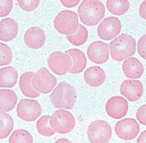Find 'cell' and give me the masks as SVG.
Here are the masks:
<instances>
[{
  "label": "cell",
  "mask_w": 146,
  "mask_h": 143,
  "mask_svg": "<svg viewBox=\"0 0 146 143\" xmlns=\"http://www.w3.org/2000/svg\"><path fill=\"white\" fill-rule=\"evenodd\" d=\"M81 22L88 26H94L105 16V8L102 2L96 0H84L77 10Z\"/></svg>",
  "instance_id": "obj_1"
},
{
  "label": "cell",
  "mask_w": 146,
  "mask_h": 143,
  "mask_svg": "<svg viewBox=\"0 0 146 143\" xmlns=\"http://www.w3.org/2000/svg\"><path fill=\"white\" fill-rule=\"evenodd\" d=\"M136 40L128 34H121L109 43L111 57L116 61H122L135 55Z\"/></svg>",
  "instance_id": "obj_2"
},
{
  "label": "cell",
  "mask_w": 146,
  "mask_h": 143,
  "mask_svg": "<svg viewBox=\"0 0 146 143\" xmlns=\"http://www.w3.org/2000/svg\"><path fill=\"white\" fill-rule=\"evenodd\" d=\"M49 99L55 108L72 109L76 103V90L67 82H60L49 96Z\"/></svg>",
  "instance_id": "obj_3"
},
{
  "label": "cell",
  "mask_w": 146,
  "mask_h": 143,
  "mask_svg": "<svg viewBox=\"0 0 146 143\" xmlns=\"http://www.w3.org/2000/svg\"><path fill=\"white\" fill-rule=\"evenodd\" d=\"M53 25L55 29L60 34L66 36L74 35L79 28L78 15L70 10L62 11L56 16Z\"/></svg>",
  "instance_id": "obj_4"
},
{
  "label": "cell",
  "mask_w": 146,
  "mask_h": 143,
  "mask_svg": "<svg viewBox=\"0 0 146 143\" xmlns=\"http://www.w3.org/2000/svg\"><path fill=\"white\" fill-rule=\"evenodd\" d=\"M49 122L54 132L60 134H66L75 128V119L70 112L64 109H58L51 116Z\"/></svg>",
  "instance_id": "obj_5"
},
{
  "label": "cell",
  "mask_w": 146,
  "mask_h": 143,
  "mask_svg": "<svg viewBox=\"0 0 146 143\" xmlns=\"http://www.w3.org/2000/svg\"><path fill=\"white\" fill-rule=\"evenodd\" d=\"M87 136L91 143H108L112 137V128L105 120L94 121L88 126Z\"/></svg>",
  "instance_id": "obj_6"
},
{
  "label": "cell",
  "mask_w": 146,
  "mask_h": 143,
  "mask_svg": "<svg viewBox=\"0 0 146 143\" xmlns=\"http://www.w3.org/2000/svg\"><path fill=\"white\" fill-rule=\"evenodd\" d=\"M57 83L56 77L45 67H42L35 74L32 86L38 93L48 94L53 90Z\"/></svg>",
  "instance_id": "obj_7"
},
{
  "label": "cell",
  "mask_w": 146,
  "mask_h": 143,
  "mask_svg": "<svg viewBox=\"0 0 146 143\" xmlns=\"http://www.w3.org/2000/svg\"><path fill=\"white\" fill-rule=\"evenodd\" d=\"M72 64L71 57L62 51H54L48 59L49 69L58 76H63L69 72Z\"/></svg>",
  "instance_id": "obj_8"
},
{
  "label": "cell",
  "mask_w": 146,
  "mask_h": 143,
  "mask_svg": "<svg viewBox=\"0 0 146 143\" xmlns=\"http://www.w3.org/2000/svg\"><path fill=\"white\" fill-rule=\"evenodd\" d=\"M18 116L22 120L33 122L38 118L42 113V107L36 100L22 99L20 101L16 109Z\"/></svg>",
  "instance_id": "obj_9"
},
{
  "label": "cell",
  "mask_w": 146,
  "mask_h": 143,
  "mask_svg": "<svg viewBox=\"0 0 146 143\" xmlns=\"http://www.w3.org/2000/svg\"><path fill=\"white\" fill-rule=\"evenodd\" d=\"M121 27V22L118 18L114 16L107 17L103 19L98 25V36L104 41H110L120 33Z\"/></svg>",
  "instance_id": "obj_10"
},
{
  "label": "cell",
  "mask_w": 146,
  "mask_h": 143,
  "mask_svg": "<svg viewBox=\"0 0 146 143\" xmlns=\"http://www.w3.org/2000/svg\"><path fill=\"white\" fill-rule=\"evenodd\" d=\"M114 130L121 139L131 140L137 137L140 132V126L135 119L127 118L117 122Z\"/></svg>",
  "instance_id": "obj_11"
},
{
  "label": "cell",
  "mask_w": 146,
  "mask_h": 143,
  "mask_svg": "<svg viewBox=\"0 0 146 143\" xmlns=\"http://www.w3.org/2000/svg\"><path fill=\"white\" fill-rule=\"evenodd\" d=\"M129 105L126 99L120 96L110 98L105 105V110L108 115L114 119H120L126 115Z\"/></svg>",
  "instance_id": "obj_12"
},
{
  "label": "cell",
  "mask_w": 146,
  "mask_h": 143,
  "mask_svg": "<svg viewBox=\"0 0 146 143\" xmlns=\"http://www.w3.org/2000/svg\"><path fill=\"white\" fill-rule=\"evenodd\" d=\"M87 55L92 62L98 65L103 64L109 59V46L101 41L93 42L87 48Z\"/></svg>",
  "instance_id": "obj_13"
},
{
  "label": "cell",
  "mask_w": 146,
  "mask_h": 143,
  "mask_svg": "<svg viewBox=\"0 0 146 143\" xmlns=\"http://www.w3.org/2000/svg\"><path fill=\"white\" fill-rule=\"evenodd\" d=\"M120 93L129 102H136L140 99L143 93V86L138 80L127 79L120 86Z\"/></svg>",
  "instance_id": "obj_14"
},
{
  "label": "cell",
  "mask_w": 146,
  "mask_h": 143,
  "mask_svg": "<svg viewBox=\"0 0 146 143\" xmlns=\"http://www.w3.org/2000/svg\"><path fill=\"white\" fill-rule=\"evenodd\" d=\"M23 40L28 48L38 50L45 44L46 37L43 29L39 27L34 26L29 28L25 31Z\"/></svg>",
  "instance_id": "obj_15"
},
{
  "label": "cell",
  "mask_w": 146,
  "mask_h": 143,
  "mask_svg": "<svg viewBox=\"0 0 146 143\" xmlns=\"http://www.w3.org/2000/svg\"><path fill=\"white\" fill-rule=\"evenodd\" d=\"M84 79L87 85L92 87H98L105 82L106 74L102 68L98 66H92L85 70Z\"/></svg>",
  "instance_id": "obj_16"
},
{
  "label": "cell",
  "mask_w": 146,
  "mask_h": 143,
  "mask_svg": "<svg viewBox=\"0 0 146 143\" xmlns=\"http://www.w3.org/2000/svg\"><path fill=\"white\" fill-rule=\"evenodd\" d=\"M18 33V25L11 18H6L0 22V40L9 42L15 39Z\"/></svg>",
  "instance_id": "obj_17"
},
{
  "label": "cell",
  "mask_w": 146,
  "mask_h": 143,
  "mask_svg": "<svg viewBox=\"0 0 146 143\" xmlns=\"http://www.w3.org/2000/svg\"><path fill=\"white\" fill-rule=\"evenodd\" d=\"M124 74L128 78L139 79L143 74V66L138 59L129 57L122 65Z\"/></svg>",
  "instance_id": "obj_18"
},
{
  "label": "cell",
  "mask_w": 146,
  "mask_h": 143,
  "mask_svg": "<svg viewBox=\"0 0 146 143\" xmlns=\"http://www.w3.org/2000/svg\"><path fill=\"white\" fill-rule=\"evenodd\" d=\"M65 53L71 57L72 67L69 71L70 74H77L84 70L87 65V60L85 54L78 49L72 48L66 50Z\"/></svg>",
  "instance_id": "obj_19"
},
{
  "label": "cell",
  "mask_w": 146,
  "mask_h": 143,
  "mask_svg": "<svg viewBox=\"0 0 146 143\" xmlns=\"http://www.w3.org/2000/svg\"><path fill=\"white\" fill-rule=\"evenodd\" d=\"M34 75L33 72H27L23 73L20 77L19 86L25 96L35 98L40 96V93L36 92L32 86V79Z\"/></svg>",
  "instance_id": "obj_20"
},
{
  "label": "cell",
  "mask_w": 146,
  "mask_h": 143,
  "mask_svg": "<svg viewBox=\"0 0 146 143\" xmlns=\"http://www.w3.org/2000/svg\"><path fill=\"white\" fill-rule=\"evenodd\" d=\"M18 74L13 67H6L0 69V87L12 88L17 83Z\"/></svg>",
  "instance_id": "obj_21"
},
{
  "label": "cell",
  "mask_w": 146,
  "mask_h": 143,
  "mask_svg": "<svg viewBox=\"0 0 146 143\" xmlns=\"http://www.w3.org/2000/svg\"><path fill=\"white\" fill-rule=\"evenodd\" d=\"M18 98L15 91L9 89L0 90V111L9 112L16 106Z\"/></svg>",
  "instance_id": "obj_22"
},
{
  "label": "cell",
  "mask_w": 146,
  "mask_h": 143,
  "mask_svg": "<svg viewBox=\"0 0 146 143\" xmlns=\"http://www.w3.org/2000/svg\"><path fill=\"white\" fill-rule=\"evenodd\" d=\"M13 128L14 120L11 115L4 111H0V139L7 137Z\"/></svg>",
  "instance_id": "obj_23"
},
{
  "label": "cell",
  "mask_w": 146,
  "mask_h": 143,
  "mask_svg": "<svg viewBox=\"0 0 146 143\" xmlns=\"http://www.w3.org/2000/svg\"><path fill=\"white\" fill-rule=\"evenodd\" d=\"M107 7L113 15H123L129 9V2L127 0H109L107 1Z\"/></svg>",
  "instance_id": "obj_24"
},
{
  "label": "cell",
  "mask_w": 146,
  "mask_h": 143,
  "mask_svg": "<svg viewBox=\"0 0 146 143\" xmlns=\"http://www.w3.org/2000/svg\"><path fill=\"white\" fill-rule=\"evenodd\" d=\"M88 37V30L82 24H79L78 30L75 34L66 36L68 41L73 45L76 46H80L84 44L86 42Z\"/></svg>",
  "instance_id": "obj_25"
},
{
  "label": "cell",
  "mask_w": 146,
  "mask_h": 143,
  "mask_svg": "<svg viewBox=\"0 0 146 143\" xmlns=\"http://www.w3.org/2000/svg\"><path fill=\"white\" fill-rule=\"evenodd\" d=\"M50 117L49 115H44L40 117L36 122L37 131L45 137H51L55 133L50 126Z\"/></svg>",
  "instance_id": "obj_26"
},
{
  "label": "cell",
  "mask_w": 146,
  "mask_h": 143,
  "mask_svg": "<svg viewBox=\"0 0 146 143\" xmlns=\"http://www.w3.org/2000/svg\"><path fill=\"white\" fill-rule=\"evenodd\" d=\"M9 143H33V138L27 130L20 129L15 130L9 139Z\"/></svg>",
  "instance_id": "obj_27"
},
{
  "label": "cell",
  "mask_w": 146,
  "mask_h": 143,
  "mask_svg": "<svg viewBox=\"0 0 146 143\" xmlns=\"http://www.w3.org/2000/svg\"><path fill=\"white\" fill-rule=\"evenodd\" d=\"M13 60V52L10 47L0 43V66L10 64Z\"/></svg>",
  "instance_id": "obj_28"
},
{
  "label": "cell",
  "mask_w": 146,
  "mask_h": 143,
  "mask_svg": "<svg viewBox=\"0 0 146 143\" xmlns=\"http://www.w3.org/2000/svg\"><path fill=\"white\" fill-rule=\"evenodd\" d=\"M22 10L30 12L36 9L38 7L40 1L38 0H33V1H27V0H18L17 1Z\"/></svg>",
  "instance_id": "obj_29"
},
{
  "label": "cell",
  "mask_w": 146,
  "mask_h": 143,
  "mask_svg": "<svg viewBox=\"0 0 146 143\" xmlns=\"http://www.w3.org/2000/svg\"><path fill=\"white\" fill-rule=\"evenodd\" d=\"M13 7V1H1L0 0V17L3 18L8 16Z\"/></svg>",
  "instance_id": "obj_30"
},
{
  "label": "cell",
  "mask_w": 146,
  "mask_h": 143,
  "mask_svg": "<svg viewBox=\"0 0 146 143\" xmlns=\"http://www.w3.org/2000/svg\"><path fill=\"white\" fill-rule=\"evenodd\" d=\"M137 50L138 54L146 60V34L143 35L138 40L137 44Z\"/></svg>",
  "instance_id": "obj_31"
},
{
  "label": "cell",
  "mask_w": 146,
  "mask_h": 143,
  "mask_svg": "<svg viewBox=\"0 0 146 143\" xmlns=\"http://www.w3.org/2000/svg\"><path fill=\"white\" fill-rule=\"evenodd\" d=\"M136 118L141 124L146 126V104L139 107L136 112Z\"/></svg>",
  "instance_id": "obj_32"
},
{
  "label": "cell",
  "mask_w": 146,
  "mask_h": 143,
  "mask_svg": "<svg viewBox=\"0 0 146 143\" xmlns=\"http://www.w3.org/2000/svg\"><path fill=\"white\" fill-rule=\"evenodd\" d=\"M80 2V1H65V0H61L60 3H62L64 7L68 8H73L77 5Z\"/></svg>",
  "instance_id": "obj_33"
},
{
  "label": "cell",
  "mask_w": 146,
  "mask_h": 143,
  "mask_svg": "<svg viewBox=\"0 0 146 143\" xmlns=\"http://www.w3.org/2000/svg\"><path fill=\"white\" fill-rule=\"evenodd\" d=\"M139 13L141 17L146 20V1H143L140 4V8H139Z\"/></svg>",
  "instance_id": "obj_34"
},
{
  "label": "cell",
  "mask_w": 146,
  "mask_h": 143,
  "mask_svg": "<svg viewBox=\"0 0 146 143\" xmlns=\"http://www.w3.org/2000/svg\"><path fill=\"white\" fill-rule=\"evenodd\" d=\"M136 143H146V130L140 133L137 138Z\"/></svg>",
  "instance_id": "obj_35"
},
{
  "label": "cell",
  "mask_w": 146,
  "mask_h": 143,
  "mask_svg": "<svg viewBox=\"0 0 146 143\" xmlns=\"http://www.w3.org/2000/svg\"><path fill=\"white\" fill-rule=\"evenodd\" d=\"M54 143H72L71 141L67 139H64V138H61L58 140H56Z\"/></svg>",
  "instance_id": "obj_36"
}]
</instances>
